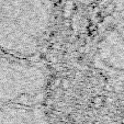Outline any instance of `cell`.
<instances>
[{"mask_svg":"<svg viewBox=\"0 0 124 124\" xmlns=\"http://www.w3.org/2000/svg\"><path fill=\"white\" fill-rule=\"evenodd\" d=\"M51 0H0V49L34 55L48 29Z\"/></svg>","mask_w":124,"mask_h":124,"instance_id":"cell-1","label":"cell"},{"mask_svg":"<svg viewBox=\"0 0 124 124\" xmlns=\"http://www.w3.org/2000/svg\"><path fill=\"white\" fill-rule=\"evenodd\" d=\"M26 57L0 49V105H38L46 86V73Z\"/></svg>","mask_w":124,"mask_h":124,"instance_id":"cell-2","label":"cell"},{"mask_svg":"<svg viewBox=\"0 0 124 124\" xmlns=\"http://www.w3.org/2000/svg\"><path fill=\"white\" fill-rule=\"evenodd\" d=\"M0 124H51L36 105H0Z\"/></svg>","mask_w":124,"mask_h":124,"instance_id":"cell-3","label":"cell"}]
</instances>
